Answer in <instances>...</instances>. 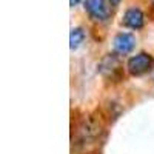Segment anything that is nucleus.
<instances>
[{"label":"nucleus","instance_id":"nucleus-1","mask_svg":"<svg viewBox=\"0 0 154 154\" xmlns=\"http://www.w3.org/2000/svg\"><path fill=\"white\" fill-rule=\"evenodd\" d=\"M126 68L131 75H145L154 69V57L148 53H139L128 59Z\"/></svg>","mask_w":154,"mask_h":154},{"label":"nucleus","instance_id":"nucleus-2","mask_svg":"<svg viewBox=\"0 0 154 154\" xmlns=\"http://www.w3.org/2000/svg\"><path fill=\"white\" fill-rule=\"evenodd\" d=\"M108 3L109 2H106V0H85L83 8L93 22L103 23L109 19V12H111Z\"/></svg>","mask_w":154,"mask_h":154},{"label":"nucleus","instance_id":"nucleus-3","mask_svg":"<svg viewBox=\"0 0 154 154\" xmlns=\"http://www.w3.org/2000/svg\"><path fill=\"white\" fill-rule=\"evenodd\" d=\"M99 71L100 74L106 79H120L122 75V63L119 60L117 54H108L99 63Z\"/></svg>","mask_w":154,"mask_h":154},{"label":"nucleus","instance_id":"nucleus-4","mask_svg":"<svg viewBox=\"0 0 154 154\" xmlns=\"http://www.w3.org/2000/svg\"><path fill=\"white\" fill-rule=\"evenodd\" d=\"M100 133V125L94 119H85L79 128H77V136H75V142L77 143H89L91 140L97 139Z\"/></svg>","mask_w":154,"mask_h":154},{"label":"nucleus","instance_id":"nucleus-5","mask_svg":"<svg viewBox=\"0 0 154 154\" xmlns=\"http://www.w3.org/2000/svg\"><path fill=\"white\" fill-rule=\"evenodd\" d=\"M136 48V37L131 32H119L112 38V51L117 56H128Z\"/></svg>","mask_w":154,"mask_h":154},{"label":"nucleus","instance_id":"nucleus-6","mask_svg":"<svg viewBox=\"0 0 154 154\" xmlns=\"http://www.w3.org/2000/svg\"><path fill=\"white\" fill-rule=\"evenodd\" d=\"M122 25L130 29H142L145 25V14L137 6L126 8L122 16Z\"/></svg>","mask_w":154,"mask_h":154},{"label":"nucleus","instance_id":"nucleus-7","mask_svg":"<svg viewBox=\"0 0 154 154\" xmlns=\"http://www.w3.org/2000/svg\"><path fill=\"white\" fill-rule=\"evenodd\" d=\"M85 40V31L83 28L77 26V28H72L71 29V34H69V46L71 49H77Z\"/></svg>","mask_w":154,"mask_h":154},{"label":"nucleus","instance_id":"nucleus-8","mask_svg":"<svg viewBox=\"0 0 154 154\" xmlns=\"http://www.w3.org/2000/svg\"><path fill=\"white\" fill-rule=\"evenodd\" d=\"M108 2H109V5H111V6H117V5L122 2V0H108Z\"/></svg>","mask_w":154,"mask_h":154},{"label":"nucleus","instance_id":"nucleus-9","mask_svg":"<svg viewBox=\"0 0 154 154\" xmlns=\"http://www.w3.org/2000/svg\"><path fill=\"white\" fill-rule=\"evenodd\" d=\"M80 2H82V0H69V5L74 8V6H77V5H79Z\"/></svg>","mask_w":154,"mask_h":154},{"label":"nucleus","instance_id":"nucleus-10","mask_svg":"<svg viewBox=\"0 0 154 154\" xmlns=\"http://www.w3.org/2000/svg\"><path fill=\"white\" fill-rule=\"evenodd\" d=\"M151 3H152V6H154V0H151Z\"/></svg>","mask_w":154,"mask_h":154}]
</instances>
